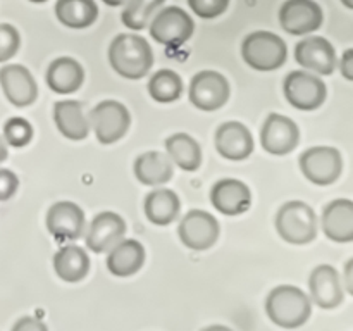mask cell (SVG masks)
<instances>
[{
  "mask_svg": "<svg viewBox=\"0 0 353 331\" xmlns=\"http://www.w3.org/2000/svg\"><path fill=\"white\" fill-rule=\"evenodd\" d=\"M109 62L114 71L126 79H141L154 64L150 43L140 34L121 33L110 41Z\"/></svg>",
  "mask_w": 353,
  "mask_h": 331,
  "instance_id": "obj_1",
  "label": "cell"
},
{
  "mask_svg": "<svg viewBox=\"0 0 353 331\" xmlns=\"http://www.w3.org/2000/svg\"><path fill=\"white\" fill-rule=\"evenodd\" d=\"M269 319L281 328H300L312 314V300L303 290L293 285H279L265 299Z\"/></svg>",
  "mask_w": 353,
  "mask_h": 331,
  "instance_id": "obj_2",
  "label": "cell"
},
{
  "mask_svg": "<svg viewBox=\"0 0 353 331\" xmlns=\"http://www.w3.org/2000/svg\"><path fill=\"white\" fill-rule=\"evenodd\" d=\"M241 57L255 71H276L285 66L288 47L285 40L271 31H254L241 43Z\"/></svg>",
  "mask_w": 353,
  "mask_h": 331,
  "instance_id": "obj_3",
  "label": "cell"
},
{
  "mask_svg": "<svg viewBox=\"0 0 353 331\" xmlns=\"http://www.w3.org/2000/svg\"><path fill=\"white\" fill-rule=\"evenodd\" d=\"M276 230L288 243L307 245L317 237V216L309 203L290 200L276 214Z\"/></svg>",
  "mask_w": 353,
  "mask_h": 331,
  "instance_id": "obj_4",
  "label": "cell"
},
{
  "mask_svg": "<svg viewBox=\"0 0 353 331\" xmlns=\"http://www.w3.org/2000/svg\"><path fill=\"white\" fill-rule=\"evenodd\" d=\"M148 30L155 41L165 45V47L176 48L185 45L192 38L195 23L186 10H183L181 7L171 6L154 14L148 23Z\"/></svg>",
  "mask_w": 353,
  "mask_h": 331,
  "instance_id": "obj_5",
  "label": "cell"
},
{
  "mask_svg": "<svg viewBox=\"0 0 353 331\" xmlns=\"http://www.w3.org/2000/svg\"><path fill=\"white\" fill-rule=\"evenodd\" d=\"M88 123L97 140L102 145H110L119 141L128 133L131 114L124 103L117 100H103L93 107Z\"/></svg>",
  "mask_w": 353,
  "mask_h": 331,
  "instance_id": "obj_6",
  "label": "cell"
},
{
  "mask_svg": "<svg viewBox=\"0 0 353 331\" xmlns=\"http://www.w3.org/2000/svg\"><path fill=\"white\" fill-rule=\"evenodd\" d=\"M300 169L314 185H333L343 172V157L338 148L319 145V147L307 148L300 155Z\"/></svg>",
  "mask_w": 353,
  "mask_h": 331,
  "instance_id": "obj_7",
  "label": "cell"
},
{
  "mask_svg": "<svg viewBox=\"0 0 353 331\" xmlns=\"http://www.w3.org/2000/svg\"><path fill=\"white\" fill-rule=\"evenodd\" d=\"M286 100L299 110H316L326 102V83L310 71H292L285 78Z\"/></svg>",
  "mask_w": 353,
  "mask_h": 331,
  "instance_id": "obj_8",
  "label": "cell"
},
{
  "mask_svg": "<svg viewBox=\"0 0 353 331\" xmlns=\"http://www.w3.org/2000/svg\"><path fill=\"white\" fill-rule=\"evenodd\" d=\"M230 95L231 86L226 76L217 71H200L190 81V102L205 112H212L226 106Z\"/></svg>",
  "mask_w": 353,
  "mask_h": 331,
  "instance_id": "obj_9",
  "label": "cell"
},
{
  "mask_svg": "<svg viewBox=\"0 0 353 331\" xmlns=\"http://www.w3.org/2000/svg\"><path fill=\"white\" fill-rule=\"evenodd\" d=\"M219 231L221 228L216 217L200 209L186 212L178 226V234L183 245L196 252L209 250L210 247H214L219 238Z\"/></svg>",
  "mask_w": 353,
  "mask_h": 331,
  "instance_id": "obj_10",
  "label": "cell"
},
{
  "mask_svg": "<svg viewBox=\"0 0 353 331\" xmlns=\"http://www.w3.org/2000/svg\"><path fill=\"white\" fill-rule=\"evenodd\" d=\"M323 9L314 0H286L279 9V24L295 37L314 33L323 26Z\"/></svg>",
  "mask_w": 353,
  "mask_h": 331,
  "instance_id": "obj_11",
  "label": "cell"
},
{
  "mask_svg": "<svg viewBox=\"0 0 353 331\" xmlns=\"http://www.w3.org/2000/svg\"><path fill=\"white\" fill-rule=\"evenodd\" d=\"M261 143L272 155H286L300 143L299 124L283 114H269L261 131Z\"/></svg>",
  "mask_w": 353,
  "mask_h": 331,
  "instance_id": "obj_12",
  "label": "cell"
},
{
  "mask_svg": "<svg viewBox=\"0 0 353 331\" xmlns=\"http://www.w3.org/2000/svg\"><path fill=\"white\" fill-rule=\"evenodd\" d=\"M47 230L55 240L74 241L83 237L85 231V212L81 207L69 200H61L47 210Z\"/></svg>",
  "mask_w": 353,
  "mask_h": 331,
  "instance_id": "obj_13",
  "label": "cell"
},
{
  "mask_svg": "<svg viewBox=\"0 0 353 331\" xmlns=\"http://www.w3.org/2000/svg\"><path fill=\"white\" fill-rule=\"evenodd\" d=\"M295 61L310 72L330 76L336 69V50L330 40L323 37H309L295 47Z\"/></svg>",
  "mask_w": 353,
  "mask_h": 331,
  "instance_id": "obj_14",
  "label": "cell"
},
{
  "mask_svg": "<svg viewBox=\"0 0 353 331\" xmlns=\"http://www.w3.org/2000/svg\"><path fill=\"white\" fill-rule=\"evenodd\" d=\"M310 300L321 309H334L341 305L345 299L343 279L336 268L330 264H321L309 276Z\"/></svg>",
  "mask_w": 353,
  "mask_h": 331,
  "instance_id": "obj_15",
  "label": "cell"
},
{
  "mask_svg": "<svg viewBox=\"0 0 353 331\" xmlns=\"http://www.w3.org/2000/svg\"><path fill=\"white\" fill-rule=\"evenodd\" d=\"M126 234V223L123 217L112 210L97 214L86 230V247L95 254H105Z\"/></svg>",
  "mask_w": 353,
  "mask_h": 331,
  "instance_id": "obj_16",
  "label": "cell"
},
{
  "mask_svg": "<svg viewBox=\"0 0 353 331\" xmlns=\"http://www.w3.org/2000/svg\"><path fill=\"white\" fill-rule=\"evenodd\" d=\"M0 86L12 106L28 107L37 102L38 85L30 69L21 64H7L0 69Z\"/></svg>",
  "mask_w": 353,
  "mask_h": 331,
  "instance_id": "obj_17",
  "label": "cell"
},
{
  "mask_svg": "<svg viewBox=\"0 0 353 331\" xmlns=\"http://www.w3.org/2000/svg\"><path fill=\"white\" fill-rule=\"evenodd\" d=\"M210 202L224 216H240L252 205V192L241 179H219L210 190Z\"/></svg>",
  "mask_w": 353,
  "mask_h": 331,
  "instance_id": "obj_18",
  "label": "cell"
},
{
  "mask_svg": "<svg viewBox=\"0 0 353 331\" xmlns=\"http://www.w3.org/2000/svg\"><path fill=\"white\" fill-rule=\"evenodd\" d=\"M216 150L228 161H245L254 152V137L245 124L238 121L223 123L216 131Z\"/></svg>",
  "mask_w": 353,
  "mask_h": 331,
  "instance_id": "obj_19",
  "label": "cell"
},
{
  "mask_svg": "<svg viewBox=\"0 0 353 331\" xmlns=\"http://www.w3.org/2000/svg\"><path fill=\"white\" fill-rule=\"evenodd\" d=\"M323 231L336 243L353 241V202L350 199H336L327 203L321 217Z\"/></svg>",
  "mask_w": 353,
  "mask_h": 331,
  "instance_id": "obj_20",
  "label": "cell"
},
{
  "mask_svg": "<svg viewBox=\"0 0 353 331\" xmlns=\"http://www.w3.org/2000/svg\"><path fill=\"white\" fill-rule=\"evenodd\" d=\"M45 81L54 93L71 95L81 88L83 81H85V71L76 59L57 57L48 66Z\"/></svg>",
  "mask_w": 353,
  "mask_h": 331,
  "instance_id": "obj_21",
  "label": "cell"
},
{
  "mask_svg": "<svg viewBox=\"0 0 353 331\" xmlns=\"http://www.w3.org/2000/svg\"><path fill=\"white\" fill-rule=\"evenodd\" d=\"M145 248L143 245L138 240H121L119 243L114 245L109 250L107 255V269H109L110 274L117 276V278H128V276H133L143 268L145 264Z\"/></svg>",
  "mask_w": 353,
  "mask_h": 331,
  "instance_id": "obj_22",
  "label": "cell"
},
{
  "mask_svg": "<svg viewBox=\"0 0 353 331\" xmlns=\"http://www.w3.org/2000/svg\"><path fill=\"white\" fill-rule=\"evenodd\" d=\"M54 121L68 140L81 141L90 134V123L78 100H59L54 106Z\"/></svg>",
  "mask_w": 353,
  "mask_h": 331,
  "instance_id": "obj_23",
  "label": "cell"
},
{
  "mask_svg": "<svg viewBox=\"0 0 353 331\" xmlns=\"http://www.w3.org/2000/svg\"><path fill=\"white\" fill-rule=\"evenodd\" d=\"M134 176L141 185L147 186H161L164 183L171 181L174 169H172L171 159L168 154L150 150L138 155L133 166Z\"/></svg>",
  "mask_w": 353,
  "mask_h": 331,
  "instance_id": "obj_24",
  "label": "cell"
},
{
  "mask_svg": "<svg viewBox=\"0 0 353 331\" xmlns=\"http://www.w3.org/2000/svg\"><path fill=\"white\" fill-rule=\"evenodd\" d=\"M145 216L155 226H168L178 219L181 202L179 197L169 188H155L145 197Z\"/></svg>",
  "mask_w": 353,
  "mask_h": 331,
  "instance_id": "obj_25",
  "label": "cell"
},
{
  "mask_svg": "<svg viewBox=\"0 0 353 331\" xmlns=\"http://www.w3.org/2000/svg\"><path fill=\"white\" fill-rule=\"evenodd\" d=\"M55 274L68 283H78L90 272V257L79 245H64L54 255Z\"/></svg>",
  "mask_w": 353,
  "mask_h": 331,
  "instance_id": "obj_26",
  "label": "cell"
},
{
  "mask_svg": "<svg viewBox=\"0 0 353 331\" xmlns=\"http://www.w3.org/2000/svg\"><path fill=\"white\" fill-rule=\"evenodd\" d=\"M165 152L172 164L183 171L193 172L202 166V148L188 133H174L165 140Z\"/></svg>",
  "mask_w": 353,
  "mask_h": 331,
  "instance_id": "obj_27",
  "label": "cell"
},
{
  "mask_svg": "<svg viewBox=\"0 0 353 331\" xmlns=\"http://www.w3.org/2000/svg\"><path fill=\"white\" fill-rule=\"evenodd\" d=\"M55 16L59 23L71 30H85L92 26L99 17L95 0H57Z\"/></svg>",
  "mask_w": 353,
  "mask_h": 331,
  "instance_id": "obj_28",
  "label": "cell"
},
{
  "mask_svg": "<svg viewBox=\"0 0 353 331\" xmlns=\"http://www.w3.org/2000/svg\"><path fill=\"white\" fill-rule=\"evenodd\" d=\"M148 93L159 103H171L181 97L183 79L172 69H159L148 81Z\"/></svg>",
  "mask_w": 353,
  "mask_h": 331,
  "instance_id": "obj_29",
  "label": "cell"
},
{
  "mask_svg": "<svg viewBox=\"0 0 353 331\" xmlns=\"http://www.w3.org/2000/svg\"><path fill=\"white\" fill-rule=\"evenodd\" d=\"M165 0H128L124 3L121 21L126 28L133 31H141L148 28V23L162 7Z\"/></svg>",
  "mask_w": 353,
  "mask_h": 331,
  "instance_id": "obj_30",
  "label": "cell"
},
{
  "mask_svg": "<svg viewBox=\"0 0 353 331\" xmlns=\"http://www.w3.org/2000/svg\"><path fill=\"white\" fill-rule=\"evenodd\" d=\"M33 126L24 117H10L3 124V140L14 148H23L33 140Z\"/></svg>",
  "mask_w": 353,
  "mask_h": 331,
  "instance_id": "obj_31",
  "label": "cell"
},
{
  "mask_svg": "<svg viewBox=\"0 0 353 331\" xmlns=\"http://www.w3.org/2000/svg\"><path fill=\"white\" fill-rule=\"evenodd\" d=\"M21 47V34L12 24L0 23V62H6L17 54Z\"/></svg>",
  "mask_w": 353,
  "mask_h": 331,
  "instance_id": "obj_32",
  "label": "cell"
},
{
  "mask_svg": "<svg viewBox=\"0 0 353 331\" xmlns=\"http://www.w3.org/2000/svg\"><path fill=\"white\" fill-rule=\"evenodd\" d=\"M188 6L202 19H214L226 12L230 0H188Z\"/></svg>",
  "mask_w": 353,
  "mask_h": 331,
  "instance_id": "obj_33",
  "label": "cell"
},
{
  "mask_svg": "<svg viewBox=\"0 0 353 331\" xmlns=\"http://www.w3.org/2000/svg\"><path fill=\"white\" fill-rule=\"evenodd\" d=\"M19 188V178L10 169H0V202L12 199Z\"/></svg>",
  "mask_w": 353,
  "mask_h": 331,
  "instance_id": "obj_34",
  "label": "cell"
},
{
  "mask_svg": "<svg viewBox=\"0 0 353 331\" xmlns=\"http://www.w3.org/2000/svg\"><path fill=\"white\" fill-rule=\"evenodd\" d=\"M14 331H45L47 324L33 316H24L12 326Z\"/></svg>",
  "mask_w": 353,
  "mask_h": 331,
  "instance_id": "obj_35",
  "label": "cell"
},
{
  "mask_svg": "<svg viewBox=\"0 0 353 331\" xmlns=\"http://www.w3.org/2000/svg\"><path fill=\"white\" fill-rule=\"evenodd\" d=\"M340 71L347 81H353V48L345 50L340 61Z\"/></svg>",
  "mask_w": 353,
  "mask_h": 331,
  "instance_id": "obj_36",
  "label": "cell"
},
{
  "mask_svg": "<svg viewBox=\"0 0 353 331\" xmlns=\"http://www.w3.org/2000/svg\"><path fill=\"white\" fill-rule=\"evenodd\" d=\"M343 288L348 293H353V259H348L345 264V285Z\"/></svg>",
  "mask_w": 353,
  "mask_h": 331,
  "instance_id": "obj_37",
  "label": "cell"
},
{
  "mask_svg": "<svg viewBox=\"0 0 353 331\" xmlns=\"http://www.w3.org/2000/svg\"><path fill=\"white\" fill-rule=\"evenodd\" d=\"M7 155H9V152H7V143H6V140L0 137V162L6 161Z\"/></svg>",
  "mask_w": 353,
  "mask_h": 331,
  "instance_id": "obj_38",
  "label": "cell"
},
{
  "mask_svg": "<svg viewBox=\"0 0 353 331\" xmlns=\"http://www.w3.org/2000/svg\"><path fill=\"white\" fill-rule=\"evenodd\" d=\"M102 2L107 3V6H110V7H119V6H124L128 0H102Z\"/></svg>",
  "mask_w": 353,
  "mask_h": 331,
  "instance_id": "obj_39",
  "label": "cell"
},
{
  "mask_svg": "<svg viewBox=\"0 0 353 331\" xmlns=\"http://www.w3.org/2000/svg\"><path fill=\"white\" fill-rule=\"evenodd\" d=\"M341 2H343L345 7H348V9H353V0H341Z\"/></svg>",
  "mask_w": 353,
  "mask_h": 331,
  "instance_id": "obj_40",
  "label": "cell"
},
{
  "mask_svg": "<svg viewBox=\"0 0 353 331\" xmlns=\"http://www.w3.org/2000/svg\"><path fill=\"white\" fill-rule=\"evenodd\" d=\"M30 2H33V3H43V2H47V0H30Z\"/></svg>",
  "mask_w": 353,
  "mask_h": 331,
  "instance_id": "obj_41",
  "label": "cell"
}]
</instances>
